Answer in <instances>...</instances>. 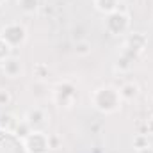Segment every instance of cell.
<instances>
[{"instance_id":"obj_15","label":"cell","mask_w":153,"mask_h":153,"mask_svg":"<svg viewBox=\"0 0 153 153\" xmlns=\"http://www.w3.org/2000/svg\"><path fill=\"white\" fill-rule=\"evenodd\" d=\"M30 132H32V128L27 125V121H25V119H20V121H18V125H16V128L13 130V134H14L18 139H22V141H23Z\"/></svg>"},{"instance_id":"obj_8","label":"cell","mask_w":153,"mask_h":153,"mask_svg":"<svg viewBox=\"0 0 153 153\" xmlns=\"http://www.w3.org/2000/svg\"><path fill=\"white\" fill-rule=\"evenodd\" d=\"M2 66V71L4 75L9 76V78H20L23 75V62L20 57H14V55H9L7 59H4L0 62Z\"/></svg>"},{"instance_id":"obj_12","label":"cell","mask_w":153,"mask_h":153,"mask_svg":"<svg viewBox=\"0 0 153 153\" xmlns=\"http://www.w3.org/2000/svg\"><path fill=\"white\" fill-rule=\"evenodd\" d=\"M132 66H134V59L121 52L119 57L116 59V70H119V71H130Z\"/></svg>"},{"instance_id":"obj_5","label":"cell","mask_w":153,"mask_h":153,"mask_svg":"<svg viewBox=\"0 0 153 153\" xmlns=\"http://www.w3.org/2000/svg\"><path fill=\"white\" fill-rule=\"evenodd\" d=\"M0 38L4 39L11 48H18V46L27 43L29 32H27V29L22 23L13 22V23H7V25H4L0 29Z\"/></svg>"},{"instance_id":"obj_3","label":"cell","mask_w":153,"mask_h":153,"mask_svg":"<svg viewBox=\"0 0 153 153\" xmlns=\"http://www.w3.org/2000/svg\"><path fill=\"white\" fill-rule=\"evenodd\" d=\"M130 25H132L130 14L123 9H117L114 13L107 14V18H105V30H107V34H111L114 38L128 34Z\"/></svg>"},{"instance_id":"obj_22","label":"cell","mask_w":153,"mask_h":153,"mask_svg":"<svg viewBox=\"0 0 153 153\" xmlns=\"http://www.w3.org/2000/svg\"><path fill=\"white\" fill-rule=\"evenodd\" d=\"M5 2H7V0H0V5H2V4H5Z\"/></svg>"},{"instance_id":"obj_7","label":"cell","mask_w":153,"mask_h":153,"mask_svg":"<svg viewBox=\"0 0 153 153\" xmlns=\"http://www.w3.org/2000/svg\"><path fill=\"white\" fill-rule=\"evenodd\" d=\"M23 119L27 121V125L32 128V130H46V126H48V123H50V117L48 114L45 112V109H41V107H30L25 116H23Z\"/></svg>"},{"instance_id":"obj_11","label":"cell","mask_w":153,"mask_h":153,"mask_svg":"<svg viewBox=\"0 0 153 153\" xmlns=\"http://www.w3.org/2000/svg\"><path fill=\"white\" fill-rule=\"evenodd\" d=\"M16 5L18 9L23 13V14H36L39 11V5H41V0H16Z\"/></svg>"},{"instance_id":"obj_1","label":"cell","mask_w":153,"mask_h":153,"mask_svg":"<svg viewBox=\"0 0 153 153\" xmlns=\"http://www.w3.org/2000/svg\"><path fill=\"white\" fill-rule=\"evenodd\" d=\"M91 105L100 114L111 116L121 111L123 98L119 94V87L114 85H100L91 93Z\"/></svg>"},{"instance_id":"obj_14","label":"cell","mask_w":153,"mask_h":153,"mask_svg":"<svg viewBox=\"0 0 153 153\" xmlns=\"http://www.w3.org/2000/svg\"><path fill=\"white\" fill-rule=\"evenodd\" d=\"M93 50V45L87 41V39H80L75 43V53L78 57H87Z\"/></svg>"},{"instance_id":"obj_19","label":"cell","mask_w":153,"mask_h":153,"mask_svg":"<svg viewBox=\"0 0 153 153\" xmlns=\"http://www.w3.org/2000/svg\"><path fill=\"white\" fill-rule=\"evenodd\" d=\"M13 102V96L7 89H0V107H5Z\"/></svg>"},{"instance_id":"obj_9","label":"cell","mask_w":153,"mask_h":153,"mask_svg":"<svg viewBox=\"0 0 153 153\" xmlns=\"http://www.w3.org/2000/svg\"><path fill=\"white\" fill-rule=\"evenodd\" d=\"M119 94L123 98V102H134L139 98L141 94V87L137 82H125L121 87H119Z\"/></svg>"},{"instance_id":"obj_2","label":"cell","mask_w":153,"mask_h":153,"mask_svg":"<svg viewBox=\"0 0 153 153\" xmlns=\"http://www.w3.org/2000/svg\"><path fill=\"white\" fill-rule=\"evenodd\" d=\"M52 100L57 107L61 109H71L78 100V93H76V85L70 80H62L59 82L53 91H52Z\"/></svg>"},{"instance_id":"obj_4","label":"cell","mask_w":153,"mask_h":153,"mask_svg":"<svg viewBox=\"0 0 153 153\" xmlns=\"http://www.w3.org/2000/svg\"><path fill=\"white\" fill-rule=\"evenodd\" d=\"M22 143L25 153H48L52 150L50 135L43 130H32Z\"/></svg>"},{"instance_id":"obj_6","label":"cell","mask_w":153,"mask_h":153,"mask_svg":"<svg viewBox=\"0 0 153 153\" xmlns=\"http://www.w3.org/2000/svg\"><path fill=\"white\" fill-rule=\"evenodd\" d=\"M146 46H148V36L144 32H130L123 41V53H126L135 61L146 50Z\"/></svg>"},{"instance_id":"obj_10","label":"cell","mask_w":153,"mask_h":153,"mask_svg":"<svg viewBox=\"0 0 153 153\" xmlns=\"http://www.w3.org/2000/svg\"><path fill=\"white\" fill-rule=\"evenodd\" d=\"M93 5H94V9L98 13L107 16V14H111V13H114V11L119 9L121 0H93Z\"/></svg>"},{"instance_id":"obj_16","label":"cell","mask_w":153,"mask_h":153,"mask_svg":"<svg viewBox=\"0 0 153 153\" xmlns=\"http://www.w3.org/2000/svg\"><path fill=\"white\" fill-rule=\"evenodd\" d=\"M32 73L34 76L38 78V80H46L48 75H50V68H48V64H45V62H38V64H34V70H32Z\"/></svg>"},{"instance_id":"obj_13","label":"cell","mask_w":153,"mask_h":153,"mask_svg":"<svg viewBox=\"0 0 153 153\" xmlns=\"http://www.w3.org/2000/svg\"><path fill=\"white\" fill-rule=\"evenodd\" d=\"M18 121H20V119H16L13 114H5V116L0 117V128L5 130V132H11V134H13V130L16 128Z\"/></svg>"},{"instance_id":"obj_17","label":"cell","mask_w":153,"mask_h":153,"mask_svg":"<svg viewBox=\"0 0 153 153\" xmlns=\"http://www.w3.org/2000/svg\"><path fill=\"white\" fill-rule=\"evenodd\" d=\"M134 148L137 150V148H143V146H146V144H150V141H148V135L146 134H137V135H134Z\"/></svg>"},{"instance_id":"obj_18","label":"cell","mask_w":153,"mask_h":153,"mask_svg":"<svg viewBox=\"0 0 153 153\" xmlns=\"http://www.w3.org/2000/svg\"><path fill=\"white\" fill-rule=\"evenodd\" d=\"M9 55H13V48H11L4 39L0 38V62H2L4 59H7Z\"/></svg>"},{"instance_id":"obj_21","label":"cell","mask_w":153,"mask_h":153,"mask_svg":"<svg viewBox=\"0 0 153 153\" xmlns=\"http://www.w3.org/2000/svg\"><path fill=\"white\" fill-rule=\"evenodd\" d=\"M135 153H153V146L152 144H146V146H143V148H137Z\"/></svg>"},{"instance_id":"obj_20","label":"cell","mask_w":153,"mask_h":153,"mask_svg":"<svg viewBox=\"0 0 153 153\" xmlns=\"http://www.w3.org/2000/svg\"><path fill=\"white\" fill-rule=\"evenodd\" d=\"M146 134L153 135V114L146 119Z\"/></svg>"}]
</instances>
